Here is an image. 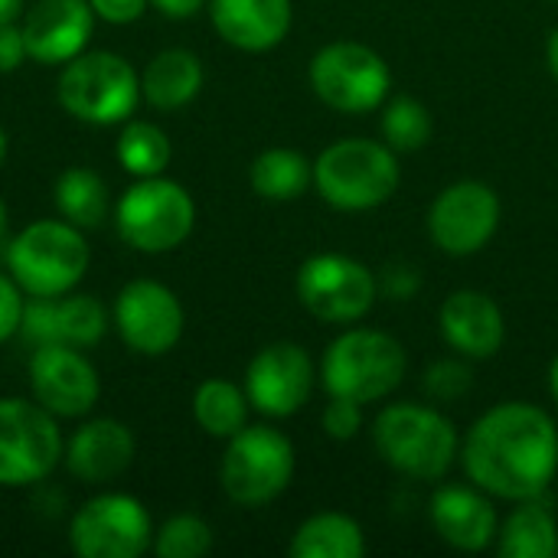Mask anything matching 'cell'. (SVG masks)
Instances as JSON below:
<instances>
[{
    "instance_id": "cell-1",
    "label": "cell",
    "mask_w": 558,
    "mask_h": 558,
    "mask_svg": "<svg viewBox=\"0 0 558 558\" xmlns=\"http://www.w3.org/2000/svg\"><path fill=\"white\" fill-rule=\"evenodd\" d=\"M461 464L484 494L520 504L543 497L558 471V428L553 415L530 402L487 409L461 445Z\"/></svg>"
},
{
    "instance_id": "cell-2",
    "label": "cell",
    "mask_w": 558,
    "mask_h": 558,
    "mask_svg": "<svg viewBox=\"0 0 558 558\" xmlns=\"http://www.w3.org/2000/svg\"><path fill=\"white\" fill-rule=\"evenodd\" d=\"M373 445L396 474L412 481H445L461 454L451 418L418 402L386 405L376 415Z\"/></svg>"
},
{
    "instance_id": "cell-3",
    "label": "cell",
    "mask_w": 558,
    "mask_h": 558,
    "mask_svg": "<svg viewBox=\"0 0 558 558\" xmlns=\"http://www.w3.org/2000/svg\"><path fill=\"white\" fill-rule=\"evenodd\" d=\"M402 183L399 154L386 141L340 137L314 160V186L333 209L366 213L392 199Z\"/></svg>"
},
{
    "instance_id": "cell-4",
    "label": "cell",
    "mask_w": 558,
    "mask_h": 558,
    "mask_svg": "<svg viewBox=\"0 0 558 558\" xmlns=\"http://www.w3.org/2000/svg\"><path fill=\"white\" fill-rule=\"evenodd\" d=\"M405 369V347L392 333L373 327H350L324 350L320 383L327 396L369 405L389 399L402 386Z\"/></svg>"
},
{
    "instance_id": "cell-5",
    "label": "cell",
    "mask_w": 558,
    "mask_h": 558,
    "mask_svg": "<svg viewBox=\"0 0 558 558\" xmlns=\"http://www.w3.org/2000/svg\"><path fill=\"white\" fill-rule=\"evenodd\" d=\"M88 242L65 219H36L7 245L10 278L29 298H59L75 291L88 271Z\"/></svg>"
},
{
    "instance_id": "cell-6",
    "label": "cell",
    "mask_w": 558,
    "mask_h": 558,
    "mask_svg": "<svg viewBox=\"0 0 558 558\" xmlns=\"http://www.w3.org/2000/svg\"><path fill=\"white\" fill-rule=\"evenodd\" d=\"M56 95L59 105L85 124H124L141 101V75L118 52H78L62 65Z\"/></svg>"
},
{
    "instance_id": "cell-7",
    "label": "cell",
    "mask_w": 558,
    "mask_h": 558,
    "mask_svg": "<svg viewBox=\"0 0 558 558\" xmlns=\"http://www.w3.org/2000/svg\"><path fill=\"white\" fill-rule=\"evenodd\" d=\"M114 226L131 248L144 255H163L190 239L196 226V203L183 183L167 180L163 173L141 177L118 199Z\"/></svg>"
},
{
    "instance_id": "cell-8",
    "label": "cell",
    "mask_w": 558,
    "mask_h": 558,
    "mask_svg": "<svg viewBox=\"0 0 558 558\" xmlns=\"http://www.w3.org/2000/svg\"><path fill=\"white\" fill-rule=\"evenodd\" d=\"M294 445L271 425H245L226 445L219 484L239 507H265L278 500L294 477Z\"/></svg>"
},
{
    "instance_id": "cell-9",
    "label": "cell",
    "mask_w": 558,
    "mask_h": 558,
    "mask_svg": "<svg viewBox=\"0 0 558 558\" xmlns=\"http://www.w3.org/2000/svg\"><path fill=\"white\" fill-rule=\"evenodd\" d=\"M307 78L314 95L340 114H369L392 88L389 62L373 46L353 39H337L317 49Z\"/></svg>"
},
{
    "instance_id": "cell-10",
    "label": "cell",
    "mask_w": 558,
    "mask_h": 558,
    "mask_svg": "<svg viewBox=\"0 0 558 558\" xmlns=\"http://www.w3.org/2000/svg\"><path fill=\"white\" fill-rule=\"evenodd\" d=\"M294 291L311 317L324 324H356L373 311L379 298V278L360 258L320 252L298 268Z\"/></svg>"
},
{
    "instance_id": "cell-11",
    "label": "cell",
    "mask_w": 558,
    "mask_h": 558,
    "mask_svg": "<svg viewBox=\"0 0 558 558\" xmlns=\"http://www.w3.org/2000/svg\"><path fill=\"white\" fill-rule=\"evenodd\" d=\"M62 432L56 415L36 399H0V487H29L62 461Z\"/></svg>"
},
{
    "instance_id": "cell-12",
    "label": "cell",
    "mask_w": 558,
    "mask_h": 558,
    "mask_svg": "<svg viewBox=\"0 0 558 558\" xmlns=\"http://www.w3.org/2000/svg\"><path fill=\"white\" fill-rule=\"evenodd\" d=\"M69 546L82 558H141L154 546V523L137 497L101 494L72 517Z\"/></svg>"
},
{
    "instance_id": "cell-13",
    "label": "cell",
    "mask_w": 558,
    "mask_h": 558,
    "mask_svg": "<svg viewBox=\"0 0 558 558\" xmlns=\"http://www.w3.org/2000/svg\"><path fill=\"white\" fill-rule=\"evenodd\" d=\"M500 213L504 206L494 186L481 180H458L435 196L428 209V235L445 255L468 258L497 235Z\"/></svg>"
},
{
    "instance_id": "cell-14",
    "label": "cell",
    "mask_w": 558,
    "mask_h": 558,
    "mask_svg": "<svg viewBox=\"0 0 558 558\" xmlns=\"http://www.w3.org/2000/svg\"><path fill=\"white\" fill-rule=\"evenodd\" d=\"M186 327V314L180 298L150 278L128 281L114 298V330L128 343V350L141 356L170 353Z\"/></svg>"
},
{
    "instance_id": "cell-15",
    "label": "cell",
    "mask_w": 558,
    "mask_h": 558,
    "mask_svg": "<svg viewBox=\"0 0 558 558\" xmlns=\"http://www.w3.org/2000/svg\"><path fill=\"white\" fill-rule=\"evenodd\" d=\"M314 360L301 343L278 340L262 347L245 369V396L268 418H291L314 392Z\"/></svg>"
},
{
    "instance_id": "cell-16",
    "label": "cell",
    "mask_w": 558,
    "mask_h": 558,
    "mask_svg": "<svg viewBox=\"0 0 558 558\" xmlns=\"http://www.w3.org/2000/svg\"><path fill=\"white\" fill-rule=\"evenodd\" d=\"M33 399L56 418H82L101 396V379L82 347L39 343L29 356Z\"/></svg>"
},
{
    "instance_id": "cell-17",
    "label": "cell",
    "mask_w": 558,
    "mask_h": 558,
    "mask_svg": "<svg viewBox=\"0 0 558 558\" xmlns=\"http://www.w3.org/2000/svg\"><path fill=\"white\" fill-rule=\"evenodd\" d=\"M95 20L98 16L88 0H39L20 23L26 56L39 65H65L85 52Z\"/></svg>"
},
{
    "instance_id": "cell-18",
    "label": "cell",
    "mask_w": 558,
    "mask_h": 558,
    "mask_svg": "<svg viewBox=\"0 0 558 558\" xmlns=\"http://www.w3.org/2000/svg\"><path fill=\"white\" fill-rule=\"evenodd\" d=\"M108 330V314L101 301L92 294H59V298H33L23 307L20 333L39 343H69V347H95Z\"/></svg>"
},
{
    "instance_id": "cell-19",
    "label": "cell",
    "mask_w": 558,
    "mask_h": 558,
    "mask_svg": "<svg viewBox=\"0 0 558 558\" xmlns=\"http://www.w3.org/2000/svg\"><path fill=\"white\" fill-rule=\"evenodd\" d=\"M432 526L458 553H484L497 533H500V517L490 500L477 484H445L435 490L432 507H428Z\"/></svg>"
},
{
    "instance_id": "cell-20",
    "label": "cell",
    "mask_w": 558,
    "mask_h": 558,
    "mask_svg": "<svg viewBox=\"0 0 558 558\" xmlns=\"http://www.w3.org/2000/svg\"><path fill=\"white\" fill-rule=\"evenodd\" d=\"M441 337L445 343L468 360H490L500 353L504 340H507V320L500 304L474 288H461L454 294L445 298L441 314Z\"/></svg>"
},
{
    "instance_id": "cell-21",
    "label": "cell",
    "mask_w": 558,
    "mask_h": 558,
    "mask_svg": "<svg viewBox=\"0 0 558 558\" xmlns=\"http://www.w3.org/2000/svg\"><path fill=\"white\" fill-rule=\"evenodd\" d=\"M62 461L82 484H111L134 464V435L118 418H92L65 441Z\"/></svg>"
},
{
    "instance_id": "cell-22",
    "label": "cell",
    "mask_w": 558,
    "mask_h": 558,
    "mask_svg": "<svg viewBox=\"0 0 558 558\" xmlns=\"http://www.w3.org/2000/svg\"><path fill=\"white\" fill-rule=\"evenodd\" d=\"M216 33L242 52H268L291 33V0H209Z\"/></svg>"
},
{
    "instance_id": "cell-23",
    "label": "cell",
    "mask_w": 558,
    "mask_h": 558,
    "mask_svg": "<svg viewBox=\"0 0 558 558\" xmlns=\"http://www.w3.org/2000/svg\"><path fill=\"white\" fill-rule=\"evenodd\" d=\"M203 62L190 49H163L141 72V98L157 111L186 108L203 88Z\"/></svg>"
},
{
    "instance_id": "cell-24",
    "label": "cell",
    "mask_w": 558,
    "mask_h": 558,
    "mask_svg": "<svg viewBox=\"0 0 558 558\" xmlns=\"http://www.w3.org/2000/svg\"><path fill=\"white\" fill-rule=\"evenodd\" d=\"M497 553L504 558H556L558 520L543 497L520 500L517 510L500 523Z\"/></svg>"
},
{
    "instance_id": "cell-25",
    "label": "cell",
    "mask_w": 558,
    "mask_h": 558,
    "mask_svg": "<svg viewBox=\"0 0 558 558\" xmlns=\"http://www.w3.org/2000/svg\"><path fill=\"white\" fill-rule=\"evenodd\" d=\"M288 553L294 558H363L366 533L347 513H314L294 530Z\"/></svg>"
},
{
    "instance_id": "cell-26",
    "label": "cell",
    "mask_w": 558,
    "mask_h": 558,
    "mask_svg": "<svg viewBox=\"0 0 558 558\" xmlns=\"http://www.w3.org/2000/svg\"><path fill=\"white\" fill-rule=\"evenodd\" d=\"M248 183L262 199L291 203L314 183V163L294 147H268L252 160Z\"/></svg>"
},
{
    "instance_id": "cell-27",
    "label": "cell",
    "mask_w": 558,
    "mask_h": 558,
    "mask_svg": "<svg viewBox=\"0 0 558 558\" xmlns=\"http://www.w3.org/2000/svg\"><path fill=\"white\" fill-rule=\"evenodd\" d=\"M248 409H252V402H248L245 389H239L229 379H206L193 392L196 425L206 435L222 438V441H229L235 432H242L248 425Z\"/></svg>"
},
{
    "instance_id": "cell-28",
    "label": "cell",
    "mask_w": 558,
    "mask_h": 558,
    "mask_svg": "<svg viewBox=\"0 0 558 558\" xmlns=\"http://www.w3.org/2000/svg\"><path fill=\"white\" fill-rule=\"evenodd\" d=\"M56 209L65 222L85 229H98L108 213V186L88 167H69L56 180Z\"/></svg>"
},
{
    "instance_id": "cell-29",
    "label": "cell",
    "mask_w": 558,
    "mask_h": 558,
    "mask_svg": "<svg viewBox=\"0 0 558 558\" xmlns=\"http://www.w3.org/2000/svg\"><path fill=\"white\" fill-rule=\"evenodd\" d=\"M118 163L131 173V177H160L170 167L173 147L163 128H157L154 121H124L118 144H114Z\"/></svg>"
},
{
    "instance_id": "cell-30",
    "label": "cell",
    "mask_w": 558,
    "mask_h": 558,
    "mask_svg": "<svg viewBox=\"0 0 558 558\" xmlns=\"http://www.w3.org/2000/svg\"><path fill=\"white\" fill-rule=\"evenodd\" d=\"M432 111L412 95H396L383 108V141L396 154L422 150L432 141Z\"/></svg>"
},
{
    "instance_id": "cell-31",
    "label": "cell",
    "mask_w": 558,
    "mask_h": 558,
    "mask_svg": "<svg viewBox=\"0 0 558 558\" xmlns=\"http://www.w3.org/2000/svg\"><path fill=\"white\" fill-rule=\"evenodd\" d=\"M154 553L160 558H199L213 549V526L196 513H177L154 533Z\"/></svg>"
},
{
    "instance_id": "cell-32",
    "label": "cell",
    "mask_w": 558,
    "mask_h": 558,
    "mask_svg": "<svg viewBox=\"0 0 558 558\" xmlns=\"http://www.w3.org/2000/svg\"><path fill=\"white\" fill-rule=\"evenodd\" d=\"M471 369L461 363V360H438L425 369V392L438 402H454V399H464L471 392Z\"/></svg>"
},
{
    "instance_id": "cell-33",
    "label": "cell",
    "mask_w": 558,
    "mask_h": 558,
    "mask_svg": "<svg viewBox=\"0 0 558 558\" xmlns=\"http://www.w3.org/2000/svg\"><path fill=\"white\" fill-rule=\"evenodd\" d=\"M320 425L333 441H350V438H356L363 432V405L353 402V399L330 396V402H327V409L320 415Z\"/></svg>"
},
{
    "instance_id": "cell-34",
    "label": "cell",
    "mask_w": 558,
    "mask_h": 558,
    "mask_svg": "<svg viewBox=\"0 0 558 558\" xmlns=\"http://www.w3.org/2000/svg\"><path fill=\"white\" fill-rule=\"evenodd\" d=\"M23 291L10 275H0V343L13 340L23 324Z\"/></svg>"
},
{
    "instance_id": "cell-35",
    "label": "cell",
    "mask_w": 558,
    "mask_h": 558,
    "mask_svg": "<svg viewBox=\"0 0 558 558\" xmlns=\"http://www.w3.org/2000/svg\"><path fill=\"white\" fill-rule=\"evenodd\" d=\"M95 16L105 20V23H114V26H124V23H134L147 13L150 0H88Z\"/></svg>"
},
{
    "instance_id": "cell-36",
    "label": "cell",
    "mask_w": 558,
    "mask_h": 558,
    "mask_svg": "<svg viewBox=\"0 0 558 558\" xmlns=\"http://www.w3.org/2000/svg\"><path fill=\"white\" fill-rule=\"evenodd\" d=\"M23 59H29V56H26V43H23L20 23H0V75L20 69Z\"/></svg>"
},
{
    "instance_id": "cell-37",
    "label": "cell",
    "mask_w": 558,
    "mask_h": 558,
    "mask_svg": "<svg viewBox=\"0 0 558 558\" xmlns=\"http://www.w3.org/2000/svg\"><path fill=\"white\" fill-rule=\"evenodd\" d=\"M386 291L399 301H409L418 291V275L412 268H389L386 275Z\"/></svg>"
},
{
    "instance_id": "cell-38",
    "label": "cell",
    "mask_w": 558,
    "mask_h": 558,
    "mask_svg": "<svg viewBox=\"0 0 558 558\" xmlns=\"http://www.w3.org/2000/svg\"><path fill=\"white\" fill-rule=\"evenodd\" d=\"M150 7H157L170 20H190L206 7V0H150Z\"/></svg>"
},
{
    "instance_id": "cell-39",
    "label": "cell",
    "mask_w": 558,
    "mask_h": 558,
    "mask_svg": "<svg viewBox=\"0 0 558 558\" xmlns=\"http://www.w3.org/2000/svg\"><path fill=\"white\" fill-rule=\"evenodd\" d=\"M23 16V0H0V23H16Z\"/></svg>"
},
{
    "instance_id": "cell-40",
    "label": "cell",
    "mask_w": 558,
    "mask_h": 558,
    "mask_svg": "<svg viewBox=\"0 0 558 558\" xmlns=\"http://www.w3.org/2000/svg\"><path fill=\"white\" fill-rule=\"evenodd\" d=\"M546 65L558 78V26L549 33V43H546Z\"/></svg>"
},
{
    "instance_id": "cell-41",
    "label": "cell",
    "mask_w": 558,
    "mask_h": 558,
    "mask_svg": "<svg viewBox=\"0 0 558 558\" xmlns=\"http://www.w3.org/2000/svg\"><path fill=\"white\" fill-rule=\"evenodd\" d=\"M549 392H553V399L558 402V356L553 360V366H549Z\"/></svg>"
},
{
    "instance_id": "cell-42",
    "label": "cell",
    "mask_w": 558,
    "mask_h": 558,
    "mask_svg": "<svg viewBox=\"0 0 558 558\" xmlns=\"http://www.w3.org/2000/svg\"><path fill=\"white\" fill-rule=\"evenodd\" d=\"M7 239V203L0 199V242Z\"/></svg>"
},
{
    "instance_id": "cell-43",
    "label": "cell",
    "mask_w": 558,
    "mask_h": 558,
    "mask_svg": "<svg viewBox=\"0 0 558 558\" xmlns=\"http://www.w3.org/2000/svg\"><path fill=\"white\" fill-rule=\"evenodd\" d=\"M3 157H7V131L0 128V163H3Z\"/></svg>"
}]
</instances>
